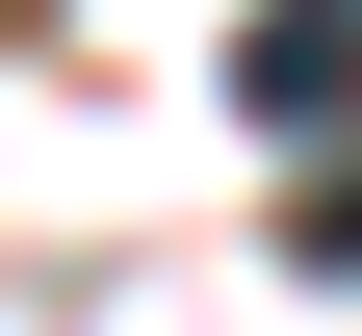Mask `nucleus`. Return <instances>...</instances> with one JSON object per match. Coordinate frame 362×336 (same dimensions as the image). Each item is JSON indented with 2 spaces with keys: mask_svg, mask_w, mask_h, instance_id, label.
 I'll list each match as a JSON object with an SVG mask.
<instances>
[{
  "mask_svg": "<svg viewBox=\"0 0 362 336\" xmlns=\"http://www.w3.org/2000/svg\"><path fill=\"white\" fill-rule=\"evenodd\" d=\"M233 104L259 129H337L362 104V0H259V26H233Z\"/></svg>",
  "mask_w": 362,
  "mask_h": 336,
  "instance_id": "nucleus-1",
  "label": "nucleus"
},
{
  "mask_svg": "<svg viewBox=\"0 0 362 336\" xmlns=\"http://www.w3.org/2000/svg\"><path fill=\"white\" fill-rule=\"evenodd\" d=\"M285 259H337V284H362V181H310V207H285Z\"/></svg>",
  "mask_w": 362,
  "mask_h": 336,
  "instance_id": "nucleus-2",
  "label": "nucleus"
}]
</instances>
